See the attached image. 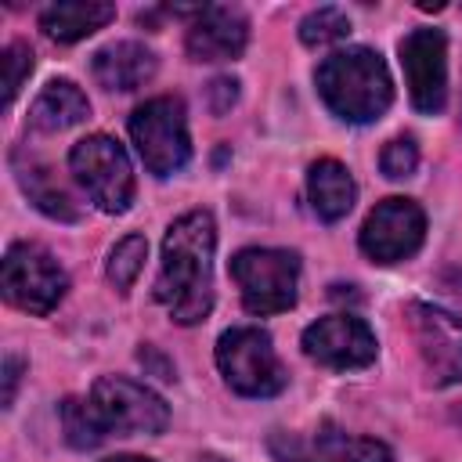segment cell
Here are the masks:
<instances>
[{"label": "cell", "mask_w": 462, "mask_h": 462, "mask_svg": "<svg viewBox=\"0 0 462 462\" xmlns=\"http://www.w3.org/2000/svg\"><path fill=\"white\" fill-rule=\"evenodd\" d=\"M213 249L217 224L209 209L177 217L162 238L155 300L177 325H199L213 310Z\"/></svg>", "instance_id": "obj_1"}, {"label": "cell", "mask_w": 462, "mask_h": 462, "mask_svg": "<svg viewBox=\"0 0 462 462\" xmlns=\"http://www.w3.org/2000/svg\"><path fill=\"white\" fill-rule=\"evenodd\" d=\"M318 94L343 123H372L393 101L390 69L372 47H346L328 54L314 72Z\"/></svg>", "instance_id": "obj_2"}, {"label": "cell", "mask_w": 462, "mask_h": 462, "mask_svg": "<svg viewBox=\"0 0 462 462\" xmlns=\"http://www.w3.org/2000/svg\"><path fill=\"white\" fill-rule=\"evenodd\" d=\"M69 170L87 199L105 213H126L134 202V166L126 148L108 134H87L69 152Z\"/></svg>", "instance_id": "obj_3"}, {"label": "cell", "mask_w": 462, "mask_h": 462, "mask_svg": "<svg viewBox=\"0 0 462 462\" xmlns=\"http://www.w3.org/2000/svg\"><path fill=\"white\" fill-rule=\"evenodd\" d=\"M217 368H220L224 383L242 397H274L289 383V375L271 346V336L256 325L227 328L217 339Z\"/></svg>", "instance_id": "obj_4"}, {"label": "cell", "mask_w": 462, "mask_h": 462, "mask_svg": "<svg viewBox=\"0 0 462 462\" xmlns=\"http://www.w3.org/2000/svg\"><path fill=\"white\" fill-rule=\"evenodd\" d=\"M231 278L238 282L242 307L249 314H282L296 303L300 256L292 249H238L231 256Z\"/></svg>", "instance_id": "obj_5"}, {"label": "cell", "mask_w": 462, "mask_h": 462, "mask_svg": "<svg viewBox=\"0 0 462 462\" xmlns=\"http://www.w3.org/2000/svg\"><path fill=\"white\" fill-rule=\"evenodd\" d=\"M130 137L137 144V155L144 159L148 173L170 177L191 159V137L184 119V101L173 94L148 97L130 116Z\"/></svg>", "instance_id": "obj_6"}, {"label": "cell", "mask_w": 462, "mask_h": 462, "mask_svg": "<svg viewBox=\"0 0 462 462\" xmlns=\"http://www.w3.org/2000/svg\"><path fill=\"white\" fill-rule=\"evenodd\" d=\"M87 404L97 415L105 433H119V437L148 433V437H155L170 426L166 401L155 390H148L144 383H134L123 375H101L90 386Z\"/></svg>", "instance_id": "obj_7"}, {"label": "cell", "mask_w": 462, "mask_h": 462, "mask_svg": "<svg viewBox=\"0 0 462 462\" xmlns=\"http://www.w3.org/2000/svg\"><path fill=\"white\" fill-rule=\"evenodd\" d=\"M0 285L7 303H14L25 314H51L69 289V274L61 263L36 242H14L4 253Z\"/></svg>", "instance_id": "obj_8"}, {"label": "cell", "mask_w": 462, "mask_h": 462, "mask_svg": "<svg viewBox=\"0 0 462 462\" xmlns=\"http://www.w3.org/2000/svg\"><path fill=\"white\" fill-rule=\"evenodd\" d=\"M404 318L411 325V339L430 372V383L433 386L462 383V318L422 300H411L404 307Z\"/></svg>", "instance_id": "obj_9"}, {"label": "cell", "mask_w": 462, "mask_h": 462, "mask_svg": "<svg viewBox=\"0 0 462 462\" xmlns=\"http://www.w3.org/2000/svg\"><path fill=\"white\" fill-rule=\"evenodd\" d=\"M397 54H401L411 105L426 116L444 112V105H448V40H444V32L433 25H419L397 43Z\"/></svg>", "instance_id": "obj_10"}, {"label": "cell", "mask_w": 462, "mask_h": 462, "mask_svg": "<svg viewBox=\"0 0 462 462\" xmlns=\"http://www.w3.org/2000/svg\"><path fill=\"white\" fill-rule=\"evenodd\" d=\"M426 238V213L419 209V202L390 195L383 202H375V209L365 217L361 224V253L375 263H401L411 253H419Z\"/></svg>", "instance_id": "obj_11"}, {"label": "cell", "mask_w": 462, "mask_h": 462, "mask_svg": "<svg viewBox=\"0 0 462 462\" xmlns=\"http://www.w3.org/2000/svg\"><path fill=\"white\" fill-rule=\"evenodd\" d=\"M278 462H393L390 448L375 437H354L321 422L310 433H271L267 440Z\"/></svg>", "instance_id": "obj_12"}, {"label": "cell", "mask_w": 462, "mask_h": 462, "mask_svg": "<svg viewBox=\"0 0 462 462\" xmlns=\"http://www.w3.org/2000/svg\"><path fill=\"white\" fill-rule=\"evenodd\" d=\"M303 354L325 368L346 372V368L372 365L379 354V343H375V332L361 318L328 314V318H318L314 325L303 328Z\"/></svg>", "instance_id": "obj_13"}, {"label": "cell", "mask_w": 462, "mask_h": 462, "mask_svg": "<svg viewBox=\"0 0 462 462\" xmlns=\"http://www.w3.org/2000/svg\"><path fill=\"white\" fill-rule=\"evenodd\" d=\"M249 43V22L238 7L202 4L191 14L184 47L191 61H235Z\"/></svg>", "instance_id": "obj_14"}, {"label": "cell", "mask_w": 462, "mask_h": 462, "mask_svg": "<svg viewBox=\"0 0 462 462\" xmlns=\"http://www.w3.org/2000/svg\"><path fill=\"white\" fill-rule=\"evenodd\" d=\"M90 72H94L97 87L126 94V90L144 87L155 76V54L137 40H119V43H108V47L94 51Z\"/></svg>", "instance_id": "obj_15"}, {"label": "cell", "mask_w": 462, "mask_h": 462, "mask_svg": "<svg viewBox=\"0 0 462 462\" xmlns=\"http://www.w3.org/2000/svg\"><path fill=\"white\" fill-rule=\"evenodd\" d=\"M307 195H310V209L321 220H343L354 209L357 199V184L350 177V170L339 159H318L307 170Z\"/></svg>", "instance_id": "obj_16"}, {"label": "cell", "mask_w": 462, "mask_h": 462, "mask_svg": "<svg viewBox=\"0 0 462 462\" xmlns=\"http://www.w3.org/2000/svg\"><path fill=\"white\" fill-rule=\"evenodd\" d=\"M87 116H90L87 94L72 79H51L29 108V126L40 130V134H58V130H69V126L83 123Z\"/></svg>", "instance_id": "obj_17"}, {"label": "cell", "mask_w": 462, "mask_h": 462, "mask_svg": "<svg viewBox=\"0 0 462 462\" xmlns=\"http://www.w3.org/2000/svg\"><path fill=\"white\" fill-rule=\"evenodd\" d=\"M116 18V7L105 0H61L40 14V29L58 43H76Z\"/></svg>", "instance_id": "obj_18"}, {"label": "cell", "mask_w": 462, "mask_h": 462, "mask_svg": "<svg viewBox=\"0 0 462 462\" xmlns=\"http://www.w3.org/2000/svg\"><path fill=\"white\" fill-rule=\"evenodd\" d=\"M11 166H14V177H18L22 191L29 195V202H32L40 213H47V217H54V220H79V209H76L72 195L51 177L47 166H40V162H25L22 152L11 155Z\"/></svg>", "instance_id": "obj_19"}, {"label": "cell", "mask_w": 462, "mask_h": 462, "mask_svg": "<svg viewBox=\"0 0 462 462\" xmlns=\"http://www.w3.org/2000/svg\"><path fill=\"white\" fill-rule=\"evenodd\" d=\"M144 256H148L144 235H126V238H119V242L112 245V253H108V263H105L108 282H112L119 292H126V289L137 282V274H141V267H144Z\"/></svg>", "instance_id": "obj_20"}, {"label": "cell", "mask_w": 462, "mask_h": 462, "mask_svg": "<svg viewBox=\"0 0 462 462\" xmlns=\"http://www.w3.org/2000/svg\"><path fill=\"white\" fill-rule=\"evenodd\" d=\"M61 430H65V440H69L72 448H97V444L108 437V433L101 430L97 415L90 411V404H83V401H76V397L61 401Z\"/></svg>", "instance_id": "obj_21"}, {"label": "cell", "mask_w": 462, "mask_h": 462, "mask_svg": "<svg viewBox=\"0 0 462 462\" xmlns=\"http://www.w3.org/2000/svg\"><path fill=\"white\" fill-rule=\"evenodd\" d=\"M350 36V18L339 7H318L300 22V40L307 47H328Z\"/></svg>", "instance_id": "obj_22"}, {"label": "cell", "mask_w": 462, "mask_h": 462, "mask_svg": "<svg viewBox=\"0 0 462 462\" xmlns=\"http://www.w3.org/2000/svg\"><path fill=\"white\" fill-rule=\"evenodd\" d=\"M0 61H4V108H11V101L18 97L25 76L32 72V51H29V43L11 40L4 47V58Z\"/></svg>", "instance_id": "obj_23"}, {"label": "cell", "mask_w": 462, "mask_h": 462, "mask_svg": "<svg viewBox=\"0 0 462 462\" xmlns=\"http://www.w3.org/2000/svg\"><path fill=\"white\" fill-rule=\"evenodd\" d=\"M379 166H383V173H386L390 180L411 177L415 166H419V144H415V137L401 134V137L386 141V148H383V155H379Z\"/></svg>", "instance_id": "obj_24"}, {"label": "cell", "mask_w": 462, "mask_h": 462, "mask_svg": "<svg viewBox=\"0 0 462 462\" xmlns=\"http://www.w3.org/2000/svg\"><path fill=\"white\" fill-rule=\"evenodd\" d=\"M206 94H209V108H213L217 116H224V112L235 105V97H238V79H231V76H217V79L206 87Z\"/></svg>", "instance_id": "obj_25"}, {"label": "cell", "mask_w": 462, "mask_h": 462, "mask_svg": "<svg viewBox=\"0 0 462 462\" xmlns=\"http://www.w3.org/2000/svg\"><path fill=\"white\" fill-rule=\"evenodd\" d=\"M18 379H22V357L7 354V357H4V408H11V404H14Z\"/></svg>", "instance_id": "obj_26"}, {"label": "cell", "mask_w": 462, "mask_h": 462, "mask_svg": "<svg viewBox=\"0 0 462 462\" xmlns=\"http://www.w3.org/2000/svg\"><path fill=\"white\" fill-rule=\"evenodd\" d=\"M101 462H152L144 455H112V458H101Z\"/></svg>", "instance_id": "obj_27"}]
</instances>
